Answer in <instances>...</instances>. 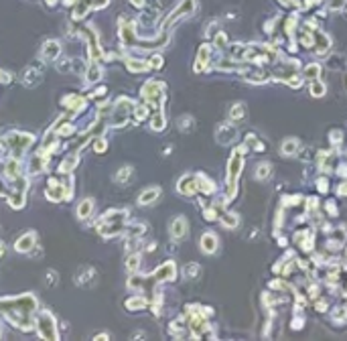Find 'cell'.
Returning <instances> with one entry per match:
<instances>
[{"instance_id": "cell-1", "label": "cell", "mask_w": 347, "mask_h": 341, "mask_svg": "<svg viewBox=\"0 0 347 341\" xmlns=\"http://www.w3.org/2000/svg\"><path fill=\"white\" fill-rule=\"evenodd\" d=\"M242 161H244V146H240L234 151L229 158V169H227V199L236 195V185H238V175L242 170Z\"/></svg>"}, {"instance_id": "cell-2", "label": "cell", "mask_w": 347, "mask_h": 341, "mask_svg": "<svg viewBox=\"0 0 347 341\" xmlns=\"http://www.w3.org/2000/svg\"><path fill=\"white\" fill-rule=\"evenodd\" d=\"M215 138H217L219 144H229V142H234V138H236V128L231 126V124H222Z\"/></svg>"}, {"instance_id": "cell-3", "label": "cell", "mask_w": 347, "mask_h": 341, "mask_svg": "<svg viewBox=\"0 0 347 341\" xmlns=\"http://www.w3.org/2000/svg\"><path fill=\"white\" fill-rule=\"evenodd\" d=\"M171 236L175 238V240H183L185 236H187V220L185 218H175L171 223Z\"/></svg>"}, {"instance_id": "cell-4", "label": "cell", "mask_w": 347, "mask_h": 341, "mask_svg": "<svg viewBox=\"0 0 347 341\" xmlns=\"http://www.w3.org/2000/svg\"><path fill=\"white\" fill-rule=\"evenodd\" d=\"M199 244H201V248L205 250L207 254H211V252H215V250H217V236H215L213 232H205V234L201 236Z\"/></svg>"}, {"instance_id": "cell-5", "label": "cell", "mask_w": 347, "mask_h": 341, "mask_svg": "<svg viewBox=\"0 0 347 341\" xmlns=\"http://www.w3.org/2000/svg\"><path fill=\"white\" fill-rule=\"evenodd\" d=\"M209 57H211V49L209 47H201L199 49V57H197V63H195V69L201 71L203 67L207 65V61H209Z\"/></svg>"}, {"instance_id": "cell-6", "label": "cell", "mask_w": 347, "mask_h": 341, "mask_svg": "<svg viewBox=\"0 0 347 341\" xmlns=\"http://www.w3.org/2000/svg\"><path fill=\"white\" fill-rule=\"evenodd\" d=\"M219 222H222V225L229 227V230L240 223V220H238V215H236V213H222V215H219Z\"/></svg>"}, {"instance_id": "cell-7", "label": "cell", "mask_w": 347, "mask_h": 341, "mask_svg": "<svg viewBox=\"0 0 347 341\" xmlns=\"http://www.w3.org/2000/svg\"><path fill=\"white\" fill-rule=\"evenodd\" d=\"M295 153H298V140H295V138H288V140H284L282 142V154H295Z\"/></svg>"}, {"instance_id": "cell-8", "label": "cell", "mask_w": 347, "mask_h": 341, "mask_svg": "<svg viewBox=\"0 0 347 341\" xmlns=\"http://www.w3.org/2000/svg\"><path fill=\"white\" fill-rule=\"evenodd\" d=\"M270 173H272V167L268 163H260L258 169H256V179L258 181H266L270 177Z\"/></svg>"}, {"instance_id": "cell-9", "label": "cell", "mask_w": 347, "mask_h": 341, "mask_svg": "<svg viewBox=\"0 0 347 341\" xmlns=\"http://www.w3.org/2000/svg\"><path fill=\"white\" fill-rule=\"evenodd\" d=\"M246 116V106L244 104H234L231 106V110H229V118L231 120H242Z\"/></svg>"}, {"instance_id": "cell-10", "label": "cell", "mask_w": 347, "mask_h": 341, "mask_svg": "<svg viewBox=\"0 0 347 341\" xmlns=\"http://www.w3.org/2000/svg\"><path fill=\"white\" fill-rule=\"evenodd\" d=\"M156 195H158V189H148V191H144L142 195H140V201L142 205H148V203H153V201H156Z\"/></svg>"}, {"instance_id": "cell-11", "label": "cell", "mask_w": 347, "mask_h": 341, "mask_svg": "<svg viewBox=\"0 0 347 341\" xmlns=\"http://www.w3.org/2000/svg\"><path fill=\"white\" fill-rule=\"evenodd\" d=\"M311 94H313L315 98H321L323 94H325V85H323L321 82H315V79H313V85H311Z\"/></svg>"}, {"instance_id": "cell-12", "label": "cell", "mask_w": 347, "mask_h": 341, "mask_svg": "<svg viewBox=\"0 0 347 341\" xmlns=\"http://www.w3.org/2000/svg\"><path fill=\"white\" fill-rule=\"evenodd\" d=\"M179 128L185 132V130H191L193 128V118L191 116H185V118H181L179 120Z\"/></svg>"}, {"instance_id": "cell-13", "label": "cell", "mask_w": 347, "mask_h": 341, "mask_svg": "<svg viewBox=\"0 0 347 341\" xmlns=\"http://www.w3.org/2000/svg\"><path fill=\"white\" fill-rule=\"evenodd\" d=\"M319 73H321L319 65H309L307 69H305V75H307V77H311V79H315V77H317Z\"/></svg>"}, {"instance_id": "cell-14", "label": "cell", "mask_w": 347, "mask_h": 341, "mask_svg": "<svg viewBox=\"0 0 347 341\" xmlns=\"http://www.w3.org/2000/svg\"><path fill=\"white\" fill-rule=\"evenodd\" d=\"M29 244H33V236H31V234H27V236L18 242V250H29V248H31Z\"/></svg>"}, {"instance_id": "cell-15", "label": "cell", "mask_w": 347, "mask_h": 341, "mask_svg": "<svg viewBox=\"0 0 347 341\" xmlns=\"http://www.w3.org/2000/svg\"><path fill=\"white\" fill-rule=\"evenodd\" d=\"M197 272H199V266L197 264H189L187 268H185V274H187V276H195V274H197Z\"/></svg>"}]
</instances>
